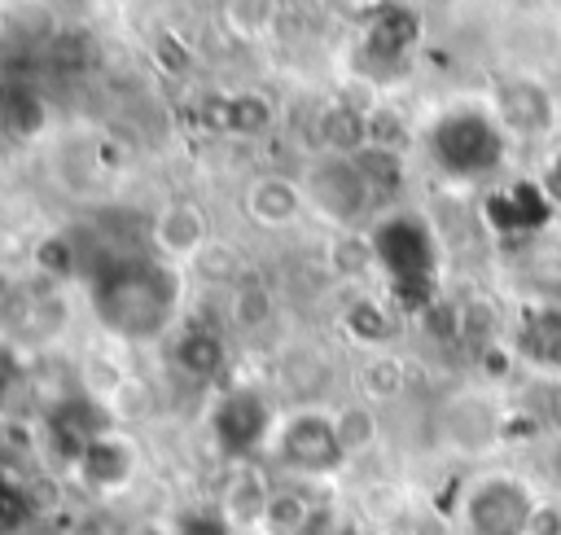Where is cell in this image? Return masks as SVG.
Masks as SVG:
<instances>
[{
  "label": "cell",
  "mask_w": 561,
  "mask_h": 535,
  "mask_svg": "<svg viewBox=\"0 0 561 535\" xmlns=\"http://www.w3.org/2000/svg\"><path fill=\"white\" fill-rule=\"evenodd\" d=\"M210 430H215V439H219L224 452L250 456L259 443H267L276 434V417L267 412V403L254 390H232L210 412Z\"/></svg>",
  "instance_id": "8992f818"
},
{
  "label": "cell",
  "mask_w": 561,
  "mask_h": 535,
  "mask_svg": "<svg viewBox=\"0 0 561 535\" xmlns=\"http://www.w3.org/2000/svg\"><path fill=\"white\" fill-rule=\"evenodd\" d=\"M530 500L517 482L508 478H486L482 487H473L465 517L473 535H526L530 531Z\"/></svg>",
  "instance_id": "52a82bcc"
},
{
  "label": "cell",
  "mask_w": 561,
  "mask_h": 535,
  "mask_svg": "<svg viewBox=\"0 0 561 535\" xmlns=\"http://www.w3.org/2000/svg\"><path fill=\"white\" fill-rule=\"evenodd\" d=\"M272 316H276V298H272V289H267L259 276L245 272V276L232 285V320H237V329L259 333L263 325H272Z\"/></svg>",
  "instance_id": "9a60e30c"
},
{
  "label": "cell",
  "mask_w": 561,
  "mask_h": 535,
  "mask_svg": "<svg viewBox=\"0 0 561 535\" xmlns=\"http://www.w3.org/2000/svg\"><path fill=\"white\" fill-rule=\"evenodd\" d=\"M434 158L451 171V175H482L500 162L504 153V136L491 118H482L478 110H456L447 118L434 123Z\"/></svg>",
  "instance_id": "3957f363"
},
{
  "label": "cell",
  "mask_w": 561,
  "mask_h": 535,
  "mask_svg": "<svg viewBox=\"0 0 561 535\" xmlns=\"http://www.w3.org/2000/svg\"><path fill=\"white\" fill-rule=\"evenodd\" d=\"M224 18H232V22H228L232 31H241V35H259V31H267L263 18H276V9H272V4H228Z\"/></svg>",
  "instance_id": "83f0119b"
},
{
  "label": "cell",
  "mask_w": 561,
  "mask_h": 535,
  "mask_svg": "<svg viewBox=\"0 0 561 535\" xmlns=\"http://www.w3.org/2000/svg\"><path fill=\"white\" fill-rule=\"evenodd\" d=\"M0 114H4V136H39L44 132V101L26 88H0Z\"/></svg>",
  "instance_id": "ac0fdd59"
},
{
  "label": "cell",
  "mask_w": 561,
  "mask_h": 535,
  "mask_svg": "<svg viewBox=\"0 0 561 535\" xmlns=\"http://www.w3.org/2000/svg\"><path fill=\"white\" fill-rule=\"evenodd\" d=\"M399 386H403V373H399L394 360H377V364L364 368V390H368L373 399H386V395H394Z\"/></svg>",
  "instance_id": "4316f807"
},
{
  "label": "cell",
  "mask_w": 561,
  "mask_h": 535,
  "mask_svg": "<svg viewBox=\"0 0 561 535\" xmlns=\"http://www.w3.org/2000/svg\"><path fill=\"white\" fill-rule=\"evenodd\" d=\"M416 31H421V26H416V18H412L408 9H386V13L368 26V44H373L381 57H399V53L416 39Z\"/></svg>",
  "instance_id": "d6986e66"
},
{
  "label": "cell",
  "mask_w": 561,
  "mask_h": 535,
  "mask_svg": "<svg viewBox=\"0 0 561 535\" xmlns=\"http://www.w3.org/2000/svg\"><path fill=\"white\" fill-rule=\"evenodd\" d=\"M175 535H237V531L219 513H188V517H180Z\"/></svg>",
  "instance_id": "f1b7e54d"
},
{
  "label": "cell",
  "mask_w": 561,
  "mask_h": 535,
  "mask_svg": "<svg viewBox=\"0 0 561 535\" xmlns=\"http://www.w3.org/2000/svg\"><path fill=\"white\" fill-rule=\"evenodd\" d=\"M175 364L193 377H215L224 368V338L210 329H188L175 338Z\"/></svg>",
  "instance_id": "2e32d148"
},
{
  "label": "cell",
  "mask_w": 561,
  "mask_h": 535,
  "mask_svg": "<svg viewBox=\"0 0 561 535\" xmlns=\"http://www.w3.org/2000/svg\"><path fill=\"white\" fill-rule=\"evenodd\" d=\"M320 140L333 158H359L368 149V114L351 105H329L320 114Z\"/></svg>",
  "instance_id": "5bb4252c"
},
{
  "label": "cell",
  "mask_w": 561,
  "mask_h": 535,
  "mask_svg": "<svg viewBox=\"0 0 561 535\" xmlns=\"http://www.w3.org/2000/svg\"><path fill=\"white\" fill-rule=\"evenodd\" d=\"M35 268L48 272V276H70L79 268V254H75V241L66 232H53L35 246Z\"/></svg>",
  "instance_id": "603a6c76"
},
{
  "label": "cell",
  "mask_w": 561,
  "mask_h": 535,
  "mask_svg": "<svg viewBox=\"0 0 561 535\" xmlns=\"http://www.w3.org/2000/svg\"><path fill=\"white\" fill-rule=\"evenodd\" d=\"M333 434H337V443H342L346 456H351V452H364V447L377 439V417H373V408L355 403V408L333 412Z\"/></svg>",
  "instance_id": "44dd1931"
},
{
  "label": "cell",
  "mask_w": 561,
  "mask_h": 535,
  "mask_svg": "<svg viewBox=\"0 0 561 535\" xmlns=\"http://www.w3.org/2000/svg\"><path fill=\"white\" fill-rule=\"evenodd\" d=\"M276 487H267V478L254 469V465H241L228 482H224V496H219V517L241 535V531H259L263 526V513H267V500H272Z\"/></svg>",
  "instance_id": "30bf717a"
},
{
  "label": "cell",
  "mask_w": 561,
  "mask_h": 535,
  "mask_svg": "<svg viewBox=\"0 0 561 535\" xmlns=\"http://www.w3.org/2000/svg\"><path fill=\"white\" fill-rule=\"evenodd\" d=\"M302 197H307L329 224H355V219L368 210L373 189H368L364 171L355 167V158H333V153H324V158L307 171Z\"/></svg>",
  "instance_id": "5b68a950"
},
{
  "label": "cell",
  "mask_w": 561,
  "mask_h": 535,
  "mask_svg": "<svg viewBox=\"0 0 561 535\" xmlns=\"http://www.w3.org/2000/svg\"><path fill=\"white\" fill-rule=\"evenodd\" d=\"M346 329H351V338H359V342H381V338L390 333V320H386V311H381L377 303H355L351 316H346Z\"/></svg>",
  "instance_id": "cb8c5ba5"
},
{
  "label": "cell",
  "mask_w": 561,
  "mask_h": 535,
  "mask_svg": "<svg viewBox=\"0 0 561 535\" xmlns=\"http://www.w3.org/2000/svg\"><path fill=\"white\" fill-rule=\"evenodd\" d=\"M311 513H316V504L302 496V491H294V487H280V491H272V500H267V513H263V535H302L307 531V522H311Z\"/></svg>",
  "instance_id": "e0dca14e"
},
{
  "label": "cell",
  "mask_w": 561,
  "mask_h": 535,
  "mask_svg": "<svg viewBox=\"0 0 561 535\" xmlns=\"http://www.w3.org/2000/svg\"><path fill=\"white\" fill-rule=\"evenodd\" d=\"M175 281H171V268L167 263H123V268H105L101 276V320L114 329V333H127V338H145L153 329L167 325L171 316V303H175Z\"/></svg>",
  "instance_id": "6da1fadb"
},
{
  "label": "cell",
  "mask_w": 561,
  "mask_h": 535,
  "mask_svg": "<svg viewBox=\"0 0 561 535\" xmlns=\"http://www.w3.org/2000/svg\"><path fill=\"white\" fill-rule=\"evenodd\" d=\"M149 237H153V246H158V254L167 263H193L202 254V246L210 241V228H206L202 206H193V202H167L153 215Z\"/></svg>",
  "instance_id": "ba28073f"
},
{
  "label": "cell",
  "mask_w": 561,
  "mask_h": 535,
  "mask_svg": "<svg viewBox=\"0 0 561 535\" xmlns=\"http://www.w3.org/2000/svg\"><path fill=\"white\" fill-rule=\"evenodd\" d=\"M272 447H276L280 465L294 469V474H329L346 460V452L333 434V417H320V412L280 417L276 434H272Z\"/></svg>",
  "instance_id": "277c9868"
},
{
  "label": "cell",
  "mask_w": 561,
  "mask_h": 535,
  "mask_svg": "<svg viewBox=\"0 0 561 535\" xmlns=\"http://www.w3.org/2000/svg\"><path fill=\"white\" fill-rule=\"evenodd\" d=\"M153 53H158V66L162 70H171V75H180V70H188V48L167 31L158 44H153Z\"/></svg>",
  "instance_id": "f546056e"
},
{
  "label": "cell",
  "mask_w": 561,
  "mask_h": 535,
  "mask_svg": "<svg viewBox=\"0 0 561 535\" xmlns=\"http://www.w3.org/2000/svg\"><path fill=\"white\" fill-rule=\"evenodd\" d=\"M373 259L390 272L394 294L403 298V307H430V276H434V237L416 215H390L373 228L368 237Z\"/></svg>",
  "instance_id": "7a4b0ae2"
},
{
  "label": "cell",
  "mask_w": 561,
  "mask_h": 535,
  "mask_svg": "<svg viewBox=\"0 0 561 535\" xmlns=\"http://www.w3.org/2000/svg\"><path fill=\"white\" fill-rule=\"evenodd\" d=\"M355 167L364 171V180H368L373 197H377V193L399 189V180H403V162H399V153H394V149H364V153L355 158Z\"/></svg>",
  "instance_id": "7402d4cb"
},
{
  "label": "cell",
  "mask_w": 561,
  "mask_h": 535,
  "mask_svg": "<svg viewBox=\"0 0 561 535\" xmlns=\"http://www.w3.org/2000/svg\"><path fill=\"white\" fill-rule=\"evenodd\" d=\"M26 517H31V496L13 478H0V531H18Z\"/></svg>",
  "instance_id": "484cf974"
},
{
  "label": "cell",
  "mask_w": 561,
  "mask_h": 535,
  "mask_svg": "<svg viewBox=\"0 0 561 535\" xmlns=\"http://www.w3.org/2000/svg\"><path fill=\"white\" fill-rule=\"evenodd\" d=\"M276 110L263 92H228L206 101V123L215 132H237V136H263L272 127Z\"/></svg>",
  "instance_id": "8fae6325"
},
{
  "label": "cell",
  "mask_w": 561,
  "mask_h": 535,
  "mask_svg": "<svg viewBox=\"0 0 561 535\" xmlns=\"http://www.w3.org/2000/svg\"><path fill=\"white\" fill-rule=\"evenodd\" d=\"M526 346H530L539 360H561V316H557V311H543V316L526 329Z\"/></svg>",
  "instance_id": "d4e9b609"
},
{
  "label": "cell",
  "mask_w": 561,
  "mask_h": 535,
  "mask_svg": "<svg viewBox=\"0 0 561 535\" xmlns=\"http://www.w3.org/2000/svg\"><path fill=\"white\" fill-rule=\"evenodd\" d=\"M500 110H504V127L522 132V136H539L552 123V101L543 88L535 83H513L500 92Z\"/></svg>",
  "instance_id": "4fadbf2b"
},
{
  "label": "cell",
  "mask_w": 561,
  "mask_h": 535,
  "mask_svg": "<svg viewBox=\"0 0 561 535\" xmlns=\"http://www.w3.org/2000/svg\"><path fill=\"white\" fill-rule=\"evenodd\" d=\"M259 535H263V531H259Z\"/></svg>",
  "instance_id": "1f68e13d"
},
{
  "label": "cell",
  "mask_w": 561,
  "mask_h": 535,
  "mask_svg": "<svg viewBox=\"0 0 561 535\" xmlns=\"http://www.w3.org/2000/svg\"><path fill=\"white\" fill-rule=\"evenodd\" d=\"M193 268H197V276H206L210 285H219V281H241L245 276V259H241V250L232 246V241H219V237H210L206 246H202V254L193 259Z\"/></svg>",
  "instance_id": "ffe728a7"
},
{
  "label": "cell",
  "mask_w": 561,
  "mask_h": 535,
  "mask_svg": "<svg viewBox=\"0 0 561 535\" xmlns=\"http://www.w3.org/2000/svg\"><path fill=\"white\" fill-rule=\"evenodd\" d=\"M136 465H140V456H136L131 439L118 434V430H101V434L88 443V452H83V460H79L75 469H79V478H83L88 487L114 491V487H127V482L136 478Z\"/></svg>",
  "instance_id": "9c48e42d"
},
{
  "label": "cell",
  "mask_w": 561,
  "mask_h": 535,
  "mask_svg": "<svg viewBox=\"0 0 561 535\" xmlns=\"http://www.w3.org/2000/svg\"><path fill=\"white\" fill-rule=\"evenodd\" d=\"M298 210H302V189H298L294 180L259 175V180L245 189V215H250V224H259V228H280V224H289Z\"/></svg>",
  "instance_id": "7c38bea8"
},
{
  "label": "cell",
  "mask_w": 561,
  "mask_h": 535,
  "mask_svg": "<svg viewBox=\"0 0 561 535\" xmlns=\"http://www.w3.org/2000/svg\"><path fill=\"white\" fill-rule=\"evenodd\" d=\"M543 193L561 202V153H557V158L548 162V175H543Z\"/></svg>",
  "instance_id": "4dcf8cb0"
}]
</instances>
